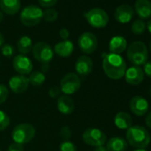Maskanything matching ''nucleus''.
I'll list each match as a JSON object with an SVG mask.
<instances>
[{"mask_svg":"<svg viewBox=\"0 0 151 151\" xmlns=\"http://www.w3.org/2000/svg\"><path fill=\"white\" fill-rule=\"evenodd\" d=\"M102 68L108 78L119 80L124 78L126 71V62L119 54L105 53L103 55Z\"/></svg>","mask_w":151,"mask_h":151,"instance_id":"nucleus-1","label":"nucleus"},{"mask_svg":"<svg viewBox=\"0 0 151 151\" xmlns=\"http://www.w3.org/2000/svg\"><path fill=\"white\" fill-rule=\"evenodd\" d=\"M125 138L128 145L136 149H145L151 140L148 131L141 125H132L126 130Z\"/></svg>","mask_w":151,"mask_h":151,"instance_id":"nucleus-2","label":"nucleus"},{"mask_svg":"<svg viewBox=\"0 0 151 151\" xmlns=\"http://www.w3.org/2000/svg\"><path fill=\"white\" fill-rule=\"evenodd\" d=\"M127 58L133 66L140 67L147 62L148 50L141 41L132 42L127 48Z\"/></svg>","mask_w":151,"mask_h":151,"instance_id":"nucleus-3","label":"nucleus"},{"mask_svg":"<svg viewBox=\"0 0 151 151\" xmlns=\"http://www.w3.org/2000/svg\"><path fill=\"white\" fill-rule=\"evenodd\" d=\"M36 134L34 126L30 124L23 123L17 124L12 132V139L14 142L19 144H26L33 139Z\"/></svg>","mask_w":151,"mask_h":151,"instance_id":"nucleus-4","label":"nucleus"},{"mask_svg":"<svg viewBox=\"0 0 151 151\" xmlns=\"http://www.w3.org/2000/svg\"><path fill=\"white\" fill-rule=\"evenodd\" d=\"M43 11L37 6L30 5L22 9L20 14L22 23L27 27L37 25L43 20Z\"/></svg>","mask_w":151,"mask_h":151,"instance_id":"nucleus-5","label":"nucleus"},{"mask_svg":"<svg viewBox=\"0 0 151 151\" xmlns=\"http://www.w3.org/2000/svg\"><path fill=\"white\" fill-rule=\"evenodd\" d=\"M81 87V78L76 73H68L60 80V88L64 95H72L77 93Z\"/></svg>","mask_w":151,"mask_h":151,"instance_id":"nucleus-6","label":"nucleus"},{"mask_svg":"<svg viewBox=\"0 0 151 151\" xmlns=\"http://www.w3.org/2000/svg\"><path fill=\"white\" fill-rule=\"evenodd\" d=\"M85 18L90 26L95 29L105 28L109 23V15L101 8H93L85 14Z\"/></svg>","mask_w":151,"mask_h":151,"instance_id":"nucleus-7","label":"nucleus"},{"mask_svg":"<svg viewBox=\"0 0 151 151\" xmlns=\"http://www.w3.org/2000/svg\"><path fill=\"white\" fill-rule=\"evenodd\" d=\"M31 51L34 58L41 64H49L54 54L52 48L45 42H38L35 44Z\"/></svg>","mask_w":151,"mask_h":151,"instance_id":"nucleus-8","label":"nucleus"},{"mask_svg":"<svg viewBox=\"0 0 151 151\" xmlns=\"http://www.w3.org/2000/svg\"><path fill=\"white\" fill-rule=\"evenodd\" d=\"M82 138L86 144L95 147L104 146L107 142L106 134L98 128H87L84 132Z\"/></svg>","mask_w":151,"mask_h":151,"instance_id":"nucleus-9","label":"nucleus"},{"mask_svg":"<svg viewBox=\"0 0 151 151\" xmlns=\"http://www.w3.org/2000/svg\"><path fill=\"white\" fill-rule=\"evenodd\" d=\"M78 46L86 54L93 53L98 47V39L92 32H85L78 38Z\"/></svg>","mask_w":151,"mask_h":151,"instance_id":"nucleus-10","label":"nucleus"},{"mask_svg":"<svg viewBox=\"0 0 151 151\" xmlns=\"http://www.w3.org/2000/svg\"><path fill=\"white\" fill-rule=\"evenodd\" d=\"M13 68L19 75L26 76L32 72L33 64L30 59L26 55L18 54L13 60Z\"/></svg>","mask_w":151,"mask_h":151,"instance_id":"nucleus-11","label":"nucleus"},{"mask_svg":"<svg viewBox=\"0 0 151 151\" xmlns=\"http://www.w3.org/2000/svg\"><path fill=\"white\" fill-rule=\"evenodd\" d=\"M129 108L133 115L137 116H143L147 114L149 104L145 98L139 95H136L130 100Z\"/></svg>","mask_w":151,"mask_h":151,"instance_id":"nucleus-12","label":"nucleus"},{"mask_svg":"<svg viewBox=\"0 0 151 151\" xmlns=\"http://www.w3.org/2000/svg\"><path fill=\"white\" fill-rule=\"evenodd\" d=\"M125 82L132 86H138L142 83L144 80V72L140 67L138 66H132L126 69L124 73Z\"/></svg>","mask_w":151,"mask_h":151,"instance_id":"nucleus-13","label":"nucleus"},{"mask_svg":"<svg viewBox=\"0 0 151 151\" xmlns=\"http://www.w3.org/2000/svg\"><path fill=\"white\" fill-rule=\"evenodd\" d=\"M93 60L86 55H82L78 57L75 64V69L76 72H77L76 74L78 75L79 77H86V76L90 75L93 70Z\"/></svg>","mask_w":151,"mask_h":151,"instance_id":"nucleus-14","label":"nucleus"},{"mask_svg":"<svg viewBox=\"0 0 151 151\" xmlns=\"http://www.w3.org/2000/svg\"><path fill=\"white\" fill-rule=\"evenodd\" d=\"M134 16L133 8L127 4H123L117 6L114 12V17L116 22L122 24L128 23Z\"/></svg>","mask_w":151,"mask_h":151,"instance_id":"nucleus-15","label":"nucleus"},{"mask_svg":"<svg viewBox=\"0 0 151 151\" xmlns=\"http://www.w3.org/2000/svg\"><path fill=\"white\" fill-rule=\"evenodd\" d=\"M8 85H9V88L13 93L20 94L24 93L28 89L29 83L26 76L15 75L10 78Z\"/></svg>","mask_w":151,"mask_h":151,"instance_id":"nucleus-16","label":"nucleus"},{"mask_svg":"<svg viewBox=\"0 0 151 151\" xmlns=\"http://www.w3.org/2000/svg\"><path fill=\"white\" fill-rule=\"evenodd\" d=\"M133 10L140 20L151 18V2L149 0H136Z\"/></svg>","mask_w":151,"mask_h":151,"instance_id":"nucleus-17","label":"nucleus"},{"mask_svg":"<svg viewBox=\"0 0 151 151\" xmlns=\"http://www.w3.org/2000/svg\"><path fill=\"white\" fill-rule=\"evenodd\" d=\"M127 48V41L122 36L113 37L109 44V50L110 53L114 54H121Z\"/></svg>","mask_w":151,"mask_h":151,"instance_id":"nucleus-18","label":"nucleus"},{"mask_svg":"<svg viewBox=\"0 0 151 151\" xmlns=\"http://www.w3.org/2000/svg\"><path fill=\"white\" fill-rule=\"evenodd\" d=\"M57 109L63 115H70L75 110L74 101L68 95H60L57 100Z\"/></svg>","mask_w":151,"mask_h":151,"instance_id":"nucleus-19","label":"nucleus"},{"mask_svg":"<svg viewBox=\"0 0 151 151\" xmlns=\"http://www.w3.org/2000/svg\"><path fill=\"white\" fill-rule=\"evenodd\" d=\"M74 51V45L70 40H62L54 45L53 52L60 57L67 58L69 57Z\"/></svg>","mask_w":151,"mask_h":151,"instance_id":"nucleus-20","label":"nucleus"},{"mask_svg":"<svg viewBox=\"0 0 151 151\" xmlns=\"http://www.w3.org/2000/svg\"><path fill=\"white\" fill-rule=\"evenodd\" d=\"M0 9L8 15H14L21 10L20 0H0Z\"/></svg>","mask_w":151,"mask_h":151,"instance_id":"nucleus-21","label":"nucleus"},{"mask_svg":"<svg viewBox=\"0 0 151 151\" xmlns=\"http://www.w3.org/2000/svg\"><path fill=\"white\" fill-rule=\"evenodd\" d=\"M106 147L109 151H125L128 147V143L125 139L115 136L106 142Z\"/></svg>","mask_w":151,"mask_h":151,"instance_id":"nucleus-22","label":"nucleus"},{"mask_svg":"<svg viewBox=\"0 0 151 151\" xmlns=\"http://www.w3.org/2000/svg\"><path fill=\"white\" fill-rule=\"evenodd\" d=\"M114 123L118 129L127 130L132 125V118L128 113L121 111L115 116Z\"/></svg>","mask_w":151,"mask_h":151,"instance_id":"nucleus-23","label":"nucleus"},{"mask_svg":"<svg viewBox=\"0 0 151 151\" xmlns=\"http://www.w3.org/2000/svg\"><path fill=\"white\" fill-rule=\"evenodd\" d=\"M32 40L28 36L22 37L17 42V49L19 52L22 55L28 54L32 50Z\"/></svg>","mask_w":151,"mask_h":151,"instance_id":"nucleus-24","label":"nucleus"},{"mask_svg":"<svg viewBox=\"0 0 151 151\" xmlns=\"http://www.w3.org/2000/svg\"><path fill=\"white\" fill-rule=\"evenodd\" d=\"M29 83L33 86H41L45 82V75L42 71H32L28 78Z\"/></svg>","mask_w":151,"mask_h":151,"instance_id":"nucleus-25","label":"nucleus"},{"mask_svg":"<svg viewBox=\"0 0 151 151\" xmlns=\"http://www.w3.org/2000/svg\"><path fill=\"white\" fill-rule=\"evenodd\" d=\"M147 29V25L144 22L143 20L138 19L136 21H134L131 26V30L134 35H141L145 32Z\"/></svg>","mask_w":151,"mask_h":151,"instance_id":"nucleus-26","label":"nucleus"},{"mask_svg":"<svg viewBox=\"0 0 151 151\" xmlns=\"http://www.w3.org/2000/svg\"><path fill=\"white\" fill-rule=\"evenodd\" d=\"M58 18V12L55 9L48 8L43 13V19L47 22H53Z\"/></svg>","mask_w":151,"mask_h":151,"instance_id":"nucleus-27","label":"nucleus"},{"mask_svg":"<svg viewBox=\"0 0 151 151\" xmlns=\"http://www.w3.org/2000/svg\"><path fill=\"white\" fill-rule=\"evenodd\" d=\"M10 124V117L8 116V115L0 110V131H4L6 130Z\"/></svg>","mask_w":151,"mask_h":151,"instance_id":"nucleus-28","label":"nucleus"},{"mask_svg":"<svg viewBox=\"0 0 151 151\" xmlns=\"http://www.w3.org/2000/svg\"><path fill=\"white\" fill-rule=\"evenodd\" d=\"M2 54L6 58H11L14 54V47L11 44H4L1 47Z\"/></svg>","mask_w":151,"mask_h":151,"instance_id":"nucleus-29","label":"nucleus"},{"mask_svg":"<svg viewBox=\"0 0 151 151\" xmlns=\"http://www.w3.org/2000/svg\"><path fill=\"white\" fill-rule=\"evenodd\" d=\"M60 151H78V148L73 142L69 140H66L60 143Z\"/></svg>","mask_w":151,"mask_h":151,"instance_id":"nucleus-30","label":"nucleus"},{"mask_svg":"<svg viewBox=\"0 0 151 151\" xmlns=\"http://www.w3.org/2000/svg\"><path fill=\"white\" fill-rule=\"evenodd\" d=\"M71 130L68 125H64L60 128V137L63 139V141L66 140H69L70 137H71Z\"/></svg>","mask_w":151,"mask_h":151,"instance_id":"nucleus-31","label":"nucleus"},{"mask_svg":"<svg viewBox=\"0 0 151 151\" xmlns=\"http://www.w3.org/2000/svg\"><path fill=\"white\" fill-rule=\"evenodd\" d=\"M9 96V91L8 88L5 86L0 84V105L3 104Z\"/></svg>","mask_w":151,"mask_h":151,"instance_id":"nucleus-32","label":"nucleus"},{"mask_svg":"<svg viewBox=\"0 0 151 151\" xmlns=\"http://www.w3.org/2000/svg\"><path fill=\"white\" fill-rule=\"evenodd\" d=\"M61 91H60V88L59 86H52L49 89L48 91V94L51 98L52 99H56V98H59L61 94Z\"/></svg>","mask_w":151,"mask_h":151,"instance_id":"nucleus-33","label":"nucleus"},{"mask_svg":"<svg viewBox=\"0 0 151 151\" xmlns=\"http://www.w3.org/2000/svg\"><path fill=\"white\" fill-rule=\"evenodd\" d=\"M38 4L45 8H51L52 6H55L58 0H37Z\"/></svg>","mask_w":151,"mask_h":151,"instance_id":"nucleus-34","label":"nucleus"},{"mask_svg":"<svg viewBox=\"0 0 151 151\" xmlns=\"http://www.w3.org/2000/svg\"><path fill=\"white\" fill-rule=\"evenodd\" d=\"M8 151H24V147L22 144L13 142L9 145Z\"/></svg>","mask_w":151,"mask_h":151,"instance_id":"nucleus-35","label":"nucleus"},{"mask_svg":"<svg viewBox=\"0 0 151 151\" xmlns=\"http://www.w3.org/2000/svg\"><path fill=\"white\" fill-rule=\"evenodd\" d=\"M143 66H144V68H143L144 75H146L147 77H148L149 78H151V61L145 63Z\"/></svg>","mask_w":151,"mask_h":151,"instance_id":"nucleus-36","label":"nucleus"},{"mask_svg":"<svg viewBox=\"0 0 151 151\" xmlns=\"http://www.w3.org/2000/svg\"><path fill=\"white\" fill-rule=\"evenodd\" d=\"M59 35H60V38L62 40H68V37H69V31L67 29L62 28V29H60V30L59 32Z\"/></svg>","mask_w":151,"mask_h":151,"instance_id":"nucleus-37","label":"nucleus"},{"mask_svg":"<svg viewBox=\"0 0 151 151\" xmlns=\"http://www.w3.org/2000/svg\"><path fill=\"white\" fill-rule=\"evenodd\" d=\"M145 123H146L147 126L149 129H151V111H150L149 113L147 114L146 118H145Z\"/></svg>","mask_w":151,"mask_h":151,"instance_id":"nucleus-38","label":"nucleus"},{"mask_svg":"<svg viewBox=\"0 0 151 151\" xmlns=\"http://www.w3.org/2000/svg\"><path fill=\"white\" fill-rule=\"evenodd\" d=\"M49 68V64H42V72L45 74V72H47Z\"/></svg>","mask_w":151,"mask_h":151,"instance_id":"nucleus-39","label":"nucleus"},{"mask_svg":"<svg viewBox=\"0 0 151 151\" xmlns=\"http://www.w3.org/2000/svg\"><path fill=\"white\" fill-rule=\"evenodd\" d=\"M94 151H109V150L105 146H101V147H97Z\"/></svg>","mask_w":151,"mask_h":151,"instance_id":"nucleus-40","label":"nucleus"},{"mask_svg":"<svg viewBox=\"0 0 151 151\" xmlns=\"http://www.w3.org/2000/svg\"><path fill=\"white\" fill-rule=\"evenodd\" d=\"M4 42H5V38H4V36L0 33V48L2 47V45H4Z\"/></svg>","mask_w":151,"mask_h":151,"instance_id":"nucleus-41","label":"nucleus"},{"mask_svg":"<svg viewBox=\"0 0 151 151\" xmlns=\"http://www.w3.org/2000/svg\"><path fill=\"white\" fill-rule=\"evenodd\" d=\"M146 25H147V29L148 32L151 34V19L147 22V23Z\"/></svg>","mask_w":151,"mask_h":151,"instance_id":"nucleus-42","label":"nucleus"},{"mask_svg":"<svg viewBox=\"0 0 151 151\" xmlns=\"http://www.w3.org/2000/svg\"><path fill=\"white\" fill-rule=\"evenodd\" d=\"M3 18H4V15H3V13L0 11V23L2 22V21H3Z\"/></svg>","mask_w":151,"mask_h":151,"instance_id":"nucleus-43","label":"nucleus"},{"mask_svg":"<svg viewBox=\"0 0 151 151\" xmlns=\"http://www.w3.org/2000/svg\"><path fill=\"white\" fill-rule=\"evenodd\" d=\"M148 47H149V51H150V52H151V40H150V42H149Z\"/></svg>","mask_w":151,"mask_h":151,"instance_id":"nucleus-44","label":"nucleus"},{"mask_svg":"<svg viewBox=\"0 0 151 151\" xmlns=\"http://www.w3.org/2000/svg\"><path fill=\"white\" fill-rule=\"evenodd\" d=\"M133 151H147V150L146 149H135Z\"/></svg>","mask_w":151,"mask_h":151,"instance_id":"nucleus-45","label":"nucleus"},{"mask_svg":"<svg viewBox=\"0 0 151 151\" xmlns=\"http://www.w3.org/2000/svg\"><path fill=\"white\" fill-rule=\"evenodd\" d=\"M148 94L151 96V86L149 87V89H148Z\"/></svg>","mask_w":151,"mask_h":151,"instance_id":"nucleus-46","label":"nucleus"},{"mask_svg":"<svg viewBox=\"0 0 151 151\" xmlns=\"http://www.w3.org/2000/svg\"><path fill=\"white\" fill-rule=\"evenodd\" d=\"M0 151H1V148H0Z\"/></svg>","mask_w":151,"mask_h":151,"instance_id":"nucleus-47","label":"nucleus"}]
</instances>
